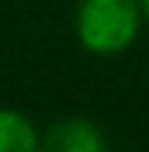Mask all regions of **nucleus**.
<instances>
[{
	"instance_id": "nucleus-2",
	"label": "nucleus",
	"mask_w": 149,
	"mask_h": 152,
	"mask_svg": "<svg viewBox=\"0 0 149 152\" xmlns=\"http://www.w3.org/2000/svg\"><path fill=\"white\" fill-rule=\"evenodd\" d=\"M37 152H105V139L88 118H61L41 135Z\"/></svg>"
},
{
	"instance_id": "nucleus-3",
	"label": "nucleus",
	"mask_w": 149,
	"mask_h": 152,
	"mask_svg": "<svg viewBox=\"0 0 149 152\" xmlns=\"http://www.w3.org/2000/svg\"><path fill=\"white\" fill-rule=\"evenodd\" d=\"M41 135L27 115L14 108H0V152H37Z\"/></svg>"
},
{
	"instance_id": "nucleus-1",
	"label": "nucleus",
	"mask_w": 149,
	"mask_h": 152,
	"mask_svg": "<svg viewBox=\"0 0 149 152\" xmlns=\"http://www.w3.org/2000/svg\"><path fill=\"white\" fill-rule=\"evenodd\" d=\"M139 0H81L78 4V41L92 54H122L142 27Z\"/></svg>"
},
{
	"instance_id": "nucleus-4",
	"label": "nucleus",
	"mask_w": 149,
	"mask_h": 152,
	"mask_svg": "<svg viewBox=\"0 0 149 152\" xmlns=\"http://www.w3.org/2000/svg\"><path fill=\"white\" fill-rule=\"evenodd\" d=\"M139 4H142V17L149 20V0H139Z\"/></svg>"
}]
</instances>
